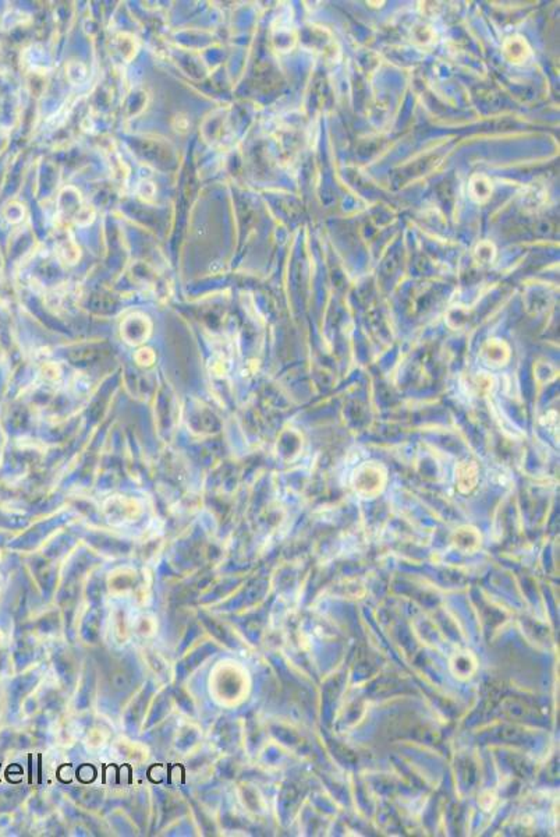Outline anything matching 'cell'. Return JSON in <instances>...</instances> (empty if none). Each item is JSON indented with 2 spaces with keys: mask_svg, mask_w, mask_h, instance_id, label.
<instances>
[{
  "mask_svg": "<svg viewBox=\"0 0 560 837\" xmlns=\"http://www.w3.org/2000/svg\"><path fill=\"white\" fill-rule=\"evenodd\" d=\"M502 53L506 60L514 66H521L532 58V51L524 37L510 35L502 45Z\"/></svg>",
  "mask_w": 560,
  "mask_h": 837,
  "instance_id": "1",
  "label": "cell"
},
{
  "mask_svg": "<svg viewBox=\"0 0 560 837\" xmlns=\"http://www.w3.org/2000/svg\"><path fill=\"white\" fill-rule=\"evenodd\" d=\"M492 192V182L488 176L482 174H475L471 176L469 182V196L474 203L485 204L491 198Z\"/></svg>",
  "mask_w": 560,
  "mask_h": 837,
  "instance_id": "2",
  "label": "cell"
},
{
  "mask_svg": "<svg viewBox=\"0 0 560 837\" xmlns=\"http://www.w3.org/2000/svg\"><path fill=\"white\" fill-rule=\"evenodd\" d=\"M496 254V248L493 246V243L491 242H481L477 244L475 250H474V255L478 261H484V262H489L493 260Z\"/></svg>",
  "mask_w": 560,
  "mask_h": 837,
  "instance_id": "3",
  "label": "cell"
}]
</instances>
